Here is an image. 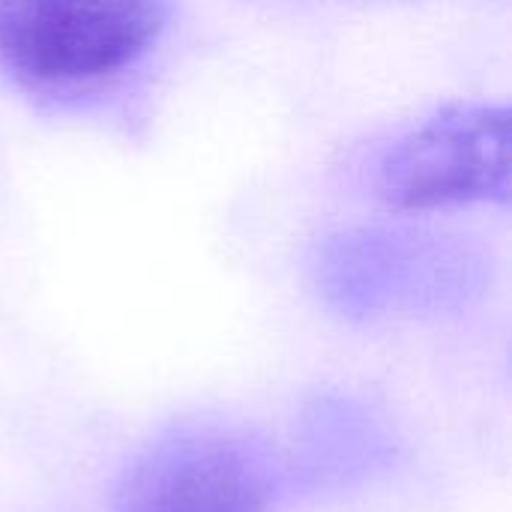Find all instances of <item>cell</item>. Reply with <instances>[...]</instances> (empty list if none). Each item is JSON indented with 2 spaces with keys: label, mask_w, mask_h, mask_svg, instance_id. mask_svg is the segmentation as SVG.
Returning <instances> with one entry per match:
<instances>
[{
  "label": "cell",
  "mask_w": 512,
  "mask_h": 512,
  "mask_svg": "<svg viewBox=\"0 0 512 512\" xmlns=\"http://www.w3.org/2000/svg\"><path fill=\"white\" fill-rule=\"evenodd\" d=\"M468 255L441 237L399 231H354L330 240L321 279L348 312H378L438 303L468 279Z\"/></svg>",
  "instance_id": "cell-4"
},
{
  "label": "cell",
  "mask_w": 512,
  "mask_h": 512,
  "mask_svg": "<svg viewBox=\"0 0 512 512\" xmlns=\"http://www.w3.org/2000/svg\"><path fill=\"white\" fill-rule=\"evenodd\" d=\"M375 195L396 210L504 201L510 189V114L459 105L390 144L372 171Z\"/></svg>",
  "instance_id": "cell-2"
},
{
  "label": "cell",
  "mask_w": 512,
  "mask_h": 512,
  "mask_svg": "<svg viewBox=\"0 0 512 512\" xmlns=\"http://www.w3.org/2000/svg\"><path fill=\"white\" fill-rule=\"evenodd\" d=\"M165 0H0V69L33 90H78L135 66Z\"/></svg>",
  "instance_id": "cell-1"
},
{
  "label": "cell",
  "mask_w": 512,
  "mask_h": 512,
  "mask_svg": "<svg viewBox=\"0 0 512 512\" xmlns=\"http://www.w3.org/2000/svg\"><path fill=\"white\" fill-rule=\"evenodd\" d=\"M273 471L240 435L195 429L156 447L129 474L117 512H267Z\"/></svg>",
  "instance_id": "cell-3"
}]
</instances>
